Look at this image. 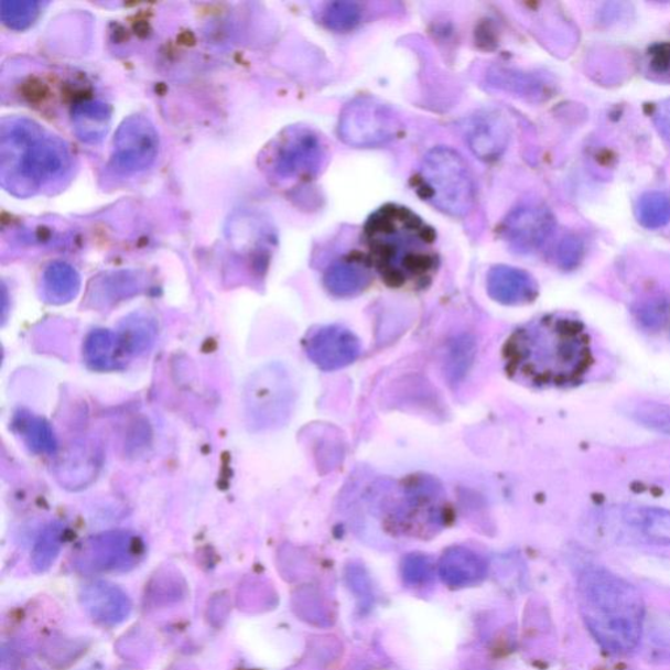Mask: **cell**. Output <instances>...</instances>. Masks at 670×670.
I'll use <instances>...</instances> for the list:
<instances>
[{
  "label": "cell",
  "mask_w": 670,
  "mask_h": 670,
  "mask_svg": "<svg viewBox=\"0 0 670 670\" xmlns=\"http://www.w3.org/2000/svg\"><path fill=\"white\" fill-rule=\"evenodd\" d=\"M509 377L532 387L575 386L593 365L591 338L581 321L544 316L516 329L502 347Z\"/></svg>",
  "instance_id": "obj_1"
},
{
  "label": "cell",
  "mask_w": 670,
  "mask_h": 670,
  "mask_svg": "<svg viewBox=\"0 0 670 670\" xmlns=\"http://www.w3.org/2000/svg\"><path fill=\"white\" fill-rule=\"evenodd\" d=\"M366 260L389 288L423 290L439 269L436 234L411 209L386 205L369 216L363 233Z\"/></svg>",
  "instance_id": "obj_2"
},
{
  "label": "cell",
  "mask_w": 670,
  "mask_h": 670,
  "mask_svg": "<svg viewBox=\"0 0 670 670\" xmlns=\"http://www.w3.org/2000/svg\"><path fill=\"white\" fill-rule=\"evenodd\" d=\"M577 603L586 628L604 651L617 656L635 651L646 616L637 586L609 570L588 568L579 576Z\"/></svg>",
  "instance_id": "obj_3"
},
{
  "label": "cell",
  "mask_w": 670,
  "mask_h": 670,
  "mask_svg": "<svg viewBox=\"0 0 670 670\" xmlns=\"http://www.w3.org/2000/svg\"><path fill=\"white\" fill-rule=\"evenodd\" d=\"M69 155L65 144L39 125L12 121L2 130L3 185L20 195L33 194L65 176Z\"/></svg>",
  "instance_id": "obj_4"
},
{
  "label": "cell",
  "mask_w": 670,
  "mask_h": 670,
  "mask_svg": "<svg viewBox=\"0 0 670 670\" xmlns=\"http://www.w3.org/2000/svg\"><path fill=\"white\" fill-rule=\"evenodd\" d=\"M390 528L403 533H430L450 518L449 500L440 482L417 474L400 482L383 505Z\"/></svg>",
  "instance_id": "obj_5"
},
{
  "label": "cell",
  "mask_w": 670,
  "mask_h": 670,
  "mask_svg": "<svg viewBox=\"0 0 670 670\" xmlns=\"http://www.w3.org/2000/svg\"><path fill=\"white\" fill-rule=\"evenodd\" d=\"M419 181L423 198L455 218L469 214L476 202L469 166L449 147H436L424 156Z\"/></svg>",
  "instance_id": "obj_6"
},
{
  "label": "cell",
  "mask_w": 670,
  "mask_h": 670,
  "mask_svg": "<svg viewBox=\"0 0 670 670\" xmlns=\"http://www.w3.org/2000/svg\"><path fill=\"white\" fill-rule=\"evenodd\" d=\"M400 122L393 110L369 97L346 105L339 118L342 141L354 147H375L392 141Z\"/></svg>",
  "instance_id": "obj_7"
},
{
  "label": "cell",
  "mask_w": 670,
  "mask_h": 670,
  "mask_svg": "<svg viewBox=\"0 0 670 670\" xmlns=\"http://www.w3.org/2000/svg\"><path fill=\"white\" fill-rule=\"evenodd\" d=\"M326 150L317 134L305 128H291L272 150V170L282 179L310 177L318 173Z\"/></svg>",
  "instance_id": "obj_8"
},
{
  "label": "cell",
  "mask_w": 670,
  "mask_h": 670,
  "mask_svg": "<svg viewBox=\"0 0 670 670\" xmlns=\"http://www.w3.org/2000/svg\"><path fill=\"white\" fill-rule=\"evenodd\" d=\"M158 152V132L145 117L131 116L117 130L114 160L118 171L134 173L149 170Z\"/></svg>",
  "instance_id": "obj_9"
},
{
  "label": "cell",
  "mask_w": 670,
  "mask_h": 670,
  "mask_svg": "<svg viewBox=\"0 0 670 670\" xmlns=\"http://www.w3.org/2000/svg\"><path fill=\"white\" fill-rule=\"evenodd\" d=\"M555 219L544 206L526 205L514 209L502 225V237L519 253H533L548 242Z\"/></svg>",
  "instance_id": "obj_10"
},
{
  "label": "cell",
  "mask_w": 670,
  "mask_h": 670,
  "mask_svg": "<svg viewBox=\"0 0 670 670\" xmlns=\"http://www.w3.org/2000/svg\"><path fill=\"white\" fill-rule=\"evenodd\" d=\"M309 358L323 371H337L350 366L360 355V342L344 326L320 327L305 342Z\"/></svg>",
  "instance_id": "obj_11"
},
{
  "label": "cell",
  "mask_w": 670,
  "mask_h": 670,
  "mask_svg": "<svg viewBox=\"0 0 670 670\" xmlns=\"http://www.w3.org/2000/svg\"><path fill=\"white\" fill-rule=\"evenodd\" d=\"M279 375L272 369L251 377L246 389V409L250 423L264 429L275 424L281 417L282 404V381Z\"/></svg>",
  "instance_id": "obj_12"
},
{
  "label": "cell",
  "mask_w": 670,
  "mask_h": 670,
  "mask_svg": "<svg viewBox=\"0 0 670 670\" xmlns=\"http://www.w3.org/2000/svg\"><path fill=\"white\" fill-rule=\"evenodd\" d=\"M487 292L500 304L521 305L533 302L539 295V285L529 272L499 264L488 271Z\"/></svg>",
  "instance_id": "obj_13"
},
{
  "label": "cell",
  "mask_w": 670,
  "mask_h": 670,
  "mask_svg": "<svg viewBox=\"0 0 670 670\" xmlns=\"http://www.w3.org/2000/svg\"><path fill=\"white\" fill-rule=\"evenodd\" d=\"M466 141L474 155L485 162H493L507 149L508 125L502 117L494 114L473 117L466 126Z\"/></svg>",
  "instance_id": "obj_14"
},
{
  "label": "cell",
  "mask_w": 670,
  "mask_h": 670,
  "mask_svg": "<svg viewBox=\"0 0 670 670\" xmlns=\"http://www.w3.org/2000/svg\"><path fill=\"white\" fill-rule=\"evenodd\" d=\"M439 575L451 588L479 584L487 575V561L472 549L455 547L445 551L439 562Z\"/></svg>",
  "instance_id": "obj_15"
},
{
  "label": "cell",
  "mask_w": 670,
  "mask_h": 670,
  "mask_svg": "<svg viewBox=\"0 0 670 670\" xmlns=\"http://www.w3.org/2000/svg\"><path fill=\"white\" fill-rule=\"evenodd\" d=\"M624 532L656 544H670V509L625 506L620 512Z\"/></svg>",
  "instance_id": "obj_16"
},
{
  "label": "cell",
  "mask_w": 670,
  "mask_h": 670,
  "mask_svg": "<svg viewBox=\"0 0 670 670\" xmlns=\"http://www.w3.org/2000/svg\"><path fill=\"white\" fill-rule=\"evenodd\" d=\"M366 258H345L325 271L324 283L333 296L353 298L365 291L372 281Z\"/></svg>",
  "instance_id": "obj_17"
},
{
  "label": "cell",
  "mask_w": 670,
  "mask_h": 670,
  "mask_svg": "<svg viewBox=\"0 0 670 670\" xmlns=\"http://www.w3.org/2000/svg\"><path fill=\"white\" fill-rule=\"evenodd\" d=\"M83 356L86 365L99 372L118 371L125 367L126 355L118 333L96 329L84 341Z\"/></svg>",
  "instance_id": "obj_18"
},
{
  "label": "cell",
  "mask_w": 670,
  "mask_h": 670,
  "mask_svg": "<svg viewBox=\"0 0 670 670\" xmlns=\"http://www.w3.org/2000/svg\"><path fill=\"white\" fill-rule=\"evenodd\" d=\"M17 434L23 439L28 449L40 455H54L57 452V437L52 425L44 418L34 415L30 411L20 410L12 422Z\"/></svg>",
  "instance_id": "obj_19"
},
{
  "label": "cell",
  "mask_w": 670,
  "mask_h": 670,
  "mask_svg": "<svg viewBox=\"0 0 670 670\" xmlns=\"http://www.w3.org/2000/svg\"><path fill=\"white\" fill-rule=\"evenodd\" d=\"M42 290L48 303L65 304L78 295L80 278L73 267L65 262H54L45 270Z\"/></svg>",
  "instance_id": "obj_20"
},
{
  "label": "cell",
  "mask_w": 670,
  "mask_h": 670,
  "mask_svg": "<svg viewBox=\"0 0 670 670\" xmlns=\"http://www.w3.org/2000/svg\"><path fill=\"white\" fill-rule=\"evenodd\" d=\"M141 279L134 272L121 271L105 275L94 283L89 300L95 306H108L126 298L136 295L141 290Z\"/></svg>",
  "instance_id": "obj_21"
},
{
  "label": "cell",
  "mask_w": 670,
  "mask_h": 670,
  "mask_svg": "<svg viewBox=\"0 0 670 670\" xmlns=\"http://www.w3.org/2000/svg\"><path fill=\"white\" fill-rule=\"evenodd\" d=\"M156 335L155 321L142 316V314H134V316L126 318L120 333H118L126 358L149 352L155 344Z\"/></svg>",
  "instance_id": "obj_22"
},
{
  "label": "cell",
  "mask_w": 670,
  "mask_h": 670,
  "mask_svg": "<svg viewBox=\"0 0 670 670\" xmlns=\"http://www.w3.org/2000/svg\"><path fill=\"white\" fill-rule=\"evenodd\" d=\"M99 457L88 446H76L60 465V478L63 479V484L73 488L86 486L96 477L97 469L100 467L99 461H97Z\"/></svg>",
  "instance_id": "obj_23"
},
{
  "label": "cell",
  "mask_w": 670,
  "mask_h": 670,
  "mask_svg": "<svg viewBox=\"0 0 670 670\" xmlns=\"http://www.w3.org/2000/svg\"><path fill=\"white\" fill-rule=\"evenodd\" d=\"M110 110L101 102H83L75 109L76 131L84 141L97 142L107 134Z\"/></svg>",
  "instance_id": "obj_24"
},
{
  "label": "cell",
  "mask_w": 670,
  "mask_h": 670,
  "mask_svg": "<svg viewBox=\"0 0 670 670\" xmlns=\"http://www.w3.org/2000/svg\"><path fill=\"white\" fill-rule=\"evenodd\" d=\"M638 218L649 229H658L670 220V199L667 194L649 192L639 199Z\"/></svg>",
  "instance_id": "obj_25"
},
{
  "label": "cell",
  "mask_w": 670,
  "mask_h": 670,
  "mask_svg": "<svg viewBox=\"0 0 670 670\" xmlns=\"http://www.w3.org/2000/svg\"><path fill=\"white\" fill-rule=\"evenodd\" d=\"M361 9L358 3L339 0L325 7L323 12L324 23L335 32L353 31L360 23Z\"/></svg>",
  "instance_id": "obj_26"
},
{
  "label": "cell",
  "mask_w": 670,
  "mask_h": 670,
  "mask_svg": "<svg viewBox=\"0 0 670 670\" xmlns=\"http://www.w3.org/2000/svg\"><path fill=\"white\" fill-rule=\"evenodd\" d=\"M635 421L660 434L670 436V407L668 404L646 402L633 410Z\"/></svg>",
  "instance_id": "obj_27"
},
{
  "label": "cell",
  "mask_w": 670,
  "mask_h": 670,
  "mask_svg": "<svg viewBox=\"0 0 670 670\" xmlns=\"http://www.w3.org/2000/svg\"><path fill=\"white\" fill-rule=\"evenodd\" d=\"M37 15V3L24 2V0L2 3V20L6 25L13 28V30H24L33 23Z\"/></svg>",
  "instance_id": "obj_28"
},
{
  "label": "cell",
  "mask_w": 670,
  "mask_h": 670,
  "mask_svg": "<svg viewBox=\"0 0 670 670\" xmlns=\"http://www.w3.org/2000/svg\"><path fill=\"white\" fill-rule=\"evenodd\" d=\"M435 565L428 555L410 554L402 562V576L410 585H421L432 581Z\"/></svg>",
  "instance_id": "obj_29"
},
{
  "label": "cell",
  "mask_w": 670,
  "mask_h": 670,
  "mask_svg": "<svg viewBox=\"0 0 670 670\" xmlns=\"http://www.w3.org/2000/svg\"><path fill=\"white\" fill-rule=\"evenodd\" d=\"M668 305L662 302L648 303L639 310L640 323L647 327H659L668 318Z\"/></svg>",
  "instance_id": "obj_30"
},
{
  "label": "cell",
  "mask_w": 670,
  "mask_h": 670,
  "mask_svg": "<svg viewBox=\"0 0 670 670\" xmlns=\"http://www.w3.org/2000/svg\"><path fill=\"white\" fill-rule=\"evenodd\" d=\"M582 253L581 242L576 239H568L563 241L560 250H558V261L564 269L574 268L581 261Z\"/></svg>",
  "instance_id": "obj_31"
},
{
  "label": "cell",
  "mask_w": 670,
  "mask_h": 670,
  "mask_svg": "<svg viewBox=\"0 0 670 670\" xmlns=\"http://www.w3.org/2000/svg\"><path fill=\"white\" fill-rule=\"evenodd\" d=\"M651 67L656 74L670 75V46H659L652 52Z\"/></svg>",
  "instance_id": "obj_32"
},
{
  "label": "cell",
  "mask_w": 670,
  "mask_h": 670,
  "mask_svg": "<svg viewBox=\"0 0 670 670\" xmlns=\"http://www.w3.org/2000/svg\"><path fill=\"white\" fill-rule=\"evenodd\" d=\"M653 118L661 134L664 136L670 143V100L659 105L658 109L655 111Z\"/></svg>",
  "instance_id": "obj_33"
}]
</instances>
